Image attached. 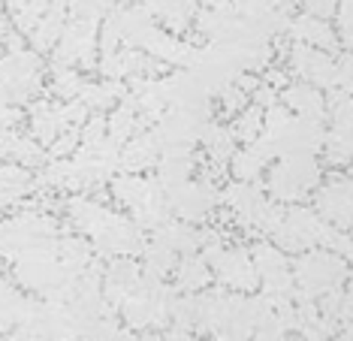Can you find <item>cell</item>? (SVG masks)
<instances>
[{"label": "cell", "instance_id": "cell-11", "mask_svg": "<svg viewBox=\"0 0 353 341\" xmlns=\"http://www.w3.org/2000/svg\"><path fill=\"white\" fill-rule=\"evenodd\" d=\"M290 34H293V39H299L302 46L320 48V52L339 48V34L329 28V21L314 19V15H299L296 21H290Z\"/></svg>", "mask_w": 353, "mask_h": 341}, {"label": "cell", "instance_id": "cell-28", "mask_svg": "<svg viewBox=\"0 0 353 341\" xmlns=\"http://www.w3.org/2000/svg\"><path fill=\"white\" fill-rule=\"evenodd\" d=\"M305 6V15H314V19H329V15L339 12V3L335 0H302Z\"/></svg>", "mask_w": 353, "mask_h": 341}, {"label": "cell", "instance_id": "cell-21", "mask_svg": "<svg viewBox=\"0 0 353 341\" xmlns=\"http://www.w3.org/2000/svg\"><path fill=\"white\" fill-rule=\"evenodd\" d=\"M136 127H139V118H136V103H133V100H127L124 106H118L115 112H112V118L106 121L109 139L118 142V145H121L124 139H130Z\"/></svg>", "mask_w": 353, "mask_h": 341}, {"label": "cell", "instance_id": "cell-26", "mask_svg": "<svg viewBox=\"0 0 353 341\" xmlns=\"http://www.w3.org/2000/svg\"><path fill=\"white\" fill-rule=\"evenodd\" d=\"M82 79H79V72L76 70H67V67H61V72L54 76V85H52V91L63 97V100H76V94H82Z\"/></svg>", "mask_w": 353, "mask_h": 341}, {"label": "cell", "instance_id": "cell-5", "mask_svg": "<svg viewBox=\"0 0 353 341\" xmlns=\"http://www.w3.org/2000/svg\"><path fill=\"white\" fill-rule=\"evenodd\" d=\"M317 217L323 224H332L339 230H347L353 224V182L350 178H335L323 184L314 197Z\"/></svg>", "mask_w": 353, "mask_h": 341}, {"label": "cell", "instance_id": "cell-23", "mask_svg": "<svg viewBox=\"0 0 353 341\" xmlns=\"http://www.w3.org/2000/svg\"><path fill=\"white\" fill-rule=\"evenodd\" d=\"M260 133H263V109L251 106V109L239 112L236 127H232V136H236V139H245V142H254Z\"/></svg>", "mask_w": 353, "mask_h": 341}, {"label": "cell", "instance_id": "cell-12", "mask_svg": "<svg viewBox=\"0 0 353 341\" xmlns=\"http://www.w3.org/2000/svg\"><path fill=\"white\" fill-rule=\"evenodd\" d=\"M0 157H6V160H12V164L30 169V166L43 164L46 151L39 148L37 139H28V136H21V133L3 130V133H0Z\"/></svg>", "mask_w": 353, "mask_h": 341}, {"label": "cell", "instance_id": "cell-1", "mask_svg": "<svg viewBox=\"0 0 353 341\" xmlns=\"http://www.w3.org/2000/svg\"><path fill=\"white\" fill-rule=\"evenodd\" d=\"M344 281H347V263H344V257L332 254V251H323V248L302 254L293 266V284H296L293 293H299V299H314L317 302L320 296L339 290Z\"/></svg>", "mask_w": 353, "mask_h": 341}, {"label": "cell", "instance_id": "cell-16", "mask_svg": "<svg viewBox=\"0 0 353 341\" xmlns=\"http://www.w3.org/2000/svg\"><path fill=\"white\" fill-rule=\"evenodd\" d=\"M221 199L232 208V215H236L242 224H251L254 212L260 208V202H263V193H260V188H254L251 182H236V184H230V188L223 191Z\"/></svg>", "mask_w": 353, "mask_h": 341}, {"label": "cell", "instance_id": "cell-13", "mask_svg": "<svg viewBox=\"0 0 353 341\" xmlns=\"http://www.w3.org/2000/svg\"><path fill=\"white\" fill-rule=\"evenodd\" d=\"M284 106L293 109L299 118L320 121L323 118V109H326V100H323V94H320V88L299 82V85H287L284 88Z\"/></svg>", "mask_w": 353, "mask_h": 341}, {"label": "cell", "instance_id": "cell-18", "mask_svg": "<svg viewBox=\"0 0 353 341\" xmlns=\"http://www.w3.org/2000/svg\"><path fill=\"white\" fill-rule=\"evenodd\" d=\"M175 266H179V254H175L160 235H154V242L145 248V278L163 281Z\"/></svg>", "mask_w": 353, "mask_h": 341}, {"label": "cell", "instance_id": "cell-15", "mask_svg": "<svg viewBox=\"0 0 353 341\" xmlns=\"http://www.w3.org/2000/svg\"><path fill=\"white\" fill-rule=\"evenodd\" d=\"M208 281H212V269H208L205 257L184 254V260L175 266V290L181 293H196V290L208 287Z\"/></svg>", "mask_w": 353, "mask_h": 341}, {"label": "cell", "instance_id": "cell-14", "mask_svg": "<svg viewBox=\"0 0 353 341\" xmlns=\"http://www.w3.org/2000/svg\"><path fill=\"white\" fill-rule=\"evenodd\" d=\"M151 191H154V182L136 175V173H124L112 182V193L118 197V202H124L130 212H139L142 206L151 199Z\"/></svg>", "mask_w": 353, "mask_h": 341}, {"label": "cell", "instance_id": "cell-3", "mask_svg": "<svg viewBox=\"0 0 353 341\" xmlns=\"http://www.w3.org/2000/svg\"><path fill=\"white\" fill-rule=\"evenodd\" d=\"M39 58L37 52L28 48H12L10 55H3L0 61V88L6 91V97L15 103H25L28 97L37 94L39 88Z\"/></svg>", "mask_w": 353, "mask_h": 341}, {"label": "cell", "instance_id": "cell-6", "mask_svg": "<svg viewBox=\"0 0 353 341\" xmlns=\"http://www.w3.org/2000/svg\"><path fill=\"white\" fill-rule=\"evenodd\" d=\"M212 266H214V272H218L223 287L236 290V293H251V290H256V284H260L256 266L245 248H223L221 254L212 260Z\"/></svg>", "mask_w": 353, "mask_h": 341}, {"label": "cell", "instance_id": "cell-2", "mask_svg": "<svg viewBox=\"0 0 353 341\" xmlns=\"http://www.w3.org/2000/svg\"><path fill=\"white\" fill-rule=\"evenodd\" d=\"M317 182H320V166L314 154H284L281 164L269 175V193L278 202H290L311 193L317 188Z\"/></svg>", "mask_w": 353, "mask_h": 341}, {"label": "cell", "instance_id": "cell-24", "mask_svg": "<svg viewBox=\"0 0 353 341\" xmlns=\"http://www.w3.org/2000/svg\"><path fill=\"white\" fill-rule=\"evenodd\" d=\"M329 118H332L335 130L353 133V97L350 94H335L332 100H329Z\"/></svg>", "mask_w": 353, "mask_h": 341}, {"label": "cell", "instance_id": "cell-33", "mask_svg": "<svg viewBox=\"0 0 353 341\" xmlns=\"http://www.w3.org/2000/svg\"><path fill=\"white\" fill-rule=\"evenodd\" d=\"M350 182H353V166H350Z\"/></svg>", "mask_w": 353, "mask_h": 341}, {"label": "cell", "instance_id": "cell-8", "mask_svg": "<svg viewBox=\"0 0 353 341\" xmlns=\"http://www.w3.org/2000/svg\"><path fill=\"white\" fill-rule=\"evenodd\" d=\"M290 67L296 76H302L305 85L314 88H335V61L326 52L311 46H293L290 48Z\"/></svg>", "mask_w": 353, "mask_h": 341}, {"label": "cell", "instance_id": "cell-29", "mask_svg": "<svg viewBox=\"0 0 353 341\" xmlns=\"http://www.w3.org/2000/svg\"><path fill=\"white\" fill-rule=\"evenodd\" d=\"M163 341H194V335H190V329H181V327H172L170 332H166Z\"/></svg>", "mask_w": 353, "mask_h": 341}, {"label": "cell", "instance_id": "cell-30", "mask_svg": "<svg viewBox=\"0 0 353 341\" xmlns=\"http://www.w3.org/2000/svg\"><path fill=\"white\" fill-rule=\"evenodd\" d=\"M269 3V10H278V12H287L290 6H296V3H302V0H266Z\"/></svg>", "mask_w": 353, "mask_h": 341}, {"label": "cell", "instance_id": "cell-17", "mask_svg": "<svg viewBox=\"0 0 353 341\" xmlns=\"http://www.w3.org/2000/svg\"><path fill=\"white\" fill-rule=\"evenodd\" d=\"M61 34H63V3H52L43 12V19L37 21V28L30 30V39H34L37 52H46V48L58 46Z\"/></svg>", "mask_w": 353, "mask_h": 341}, {"label": "cell", "instance_id": "cell-27", "mask_svg": "<svg viewBox=\"0 0 353 341\" xmlns=\"http://www.w3.org/2000/svg\"><path fill=\"white\" fill-rule=\"evenodd\" d=\"M221 100H223V109H230V112H242L245 109V103H248V91H242L236 82H230V85H223L221 88Z\"/></svg>", "mask_w": 353, "mask_h": 341}, {"label": "cell", "instance_id": "cell-4", "mask_svg": "<svg viewBox=\"0 0 353 341\" xmlns=\"http://www.w3.org/2000/svg\"><path fill=\"white\" fill-rule=\"evenodd\" d=\"M320 230H323V221L317 217V212L296 206L290 212H284L278 230L272 235H275V245L281 251H296V254H299V251H308L317 245Z\"/></svg>", "mask_w": 353, "mask_h": 341}, {"label": "cell", "instance_id": "cell-10", "mask_svg": "<svg viewBox=\"0 0 353 341\" xmlns=\"http://www.w3.org/2000/svg\"><path fill=\"white\" fill-rule=\"evenodd\" d=\"M160 151H163V145H160L157 133H139L121 148L118 166H121V173H142V169L157 164Z\"/></svg>", "mask_w": 353, "mask_h": 341}, {"label": "cell", "instance_id": "cell-20", "mask_svg": "<svg viewBox=\"0 0 353 341\" xmlns=\"http://www.w3.org/2000/svg\"><path fill=\"white\" fill-rule=\"evenodd\" d=\"M34 136L43 145H52L58 136L67 130V124H63V118H61V106L58 109H52V106H37L34 109Z\"/></svg>", "mask_w": 353, "mask_h": 341}, {"label": "cell", "instance_id": "cell-9", "mask_svg": "<svg viewBox=\"0 0 353 341\" xmlns=\"http://www.w3.org/2000/svg\"><path fill=\"white\" fill-rule=\"evenodd\" d=\"M139 284H142L139 266H136L133 260L118 257L115 263H112L109 269H106V281H103V299L121 308V302L133 293L136 287H139Z\"/></svg>", "mask_w": 353, "mask_h": 341}, {"label": "cell", "instance_id": "cell-25", "mask_svg": "<svg viewBox=\"0 0 353 341\" xmlns=\"http://www.w3.org/2000/svg\"><path fill=\"white\" fill-rule=\"evenodd\" d=\"M326 154L332 164H350L353 160V133H341V130H332V133L323 139Z\"/></svg>", "mask_w": 353, "mask_h": 341}, {"label": "cell", "instance_id": "cell-32", "mask_svg": "<svg viewBox=\"0 0 353 341\" xmlns=\"http://www.w3.org/2000/svg\"><path fill=\"white\" fill-rule=\"evenodd\" d=\"M139 341H163V338H157V335H145V338H139Z\"/></svg>", "mask_w": 353, "mask_h": 341}, {"label": "cell", "instance_id": "cell-31", "mask_svg": "<svg viewBox=\"0 0 353 341\" xmlns=\"http://www.w3.org/2000/svg\"><path fill=\"white\" fill-rule=\"evenodd\" d=\"M112 341H139V338H136V335H130V332H127V335H115Z\"/></svg>", "mask_w": 353, "mask_h": 341}, {"label": "cell", "instance_id": "cell-19", "mask_svg": "<svg viewBox=\"0 0 353 341\" xmlns=\"http://www.w3.org/2000/svg\"><path fill=\"white\" fill-rule=\"evenodd\" d=\"M199 142H203L205 154L214 164H227V160H232V154H236V136H232V130H227V127L208 124L203 130V136H199Z\"/></svg>", "mask_w": 353, "mask_h": 341}, {"label": "cell", "instance_id": "cell-7", "mask_svg": "<svg viewBox=\"0 0 353 341\" xmlns=\"http://www.w3.org/2000/svg\"><path fill=\"white\" fill-rule=\"evenodd\" d=\"M221 202V193L212 182H184L181 188L170 191V208L181 221H199Z\"/></svg>", "mask_w": 353, "mask_h": 341}, {"label": "cell", "instance_id": "cell-22", "mask_svg": "<svg viewBox=\"0 0 353 341\" xmlns=\"http://www.w3.org/2000/svg\"><path fill=\"white\" fill-rule=\"evenodd\" d=\"M263 166H266V160H263L254 148L232 154V175H236L239 182H254V178L263 173Z\"/></svg>", "mask_w": 353, "mask_h": 341}]
</instances>
